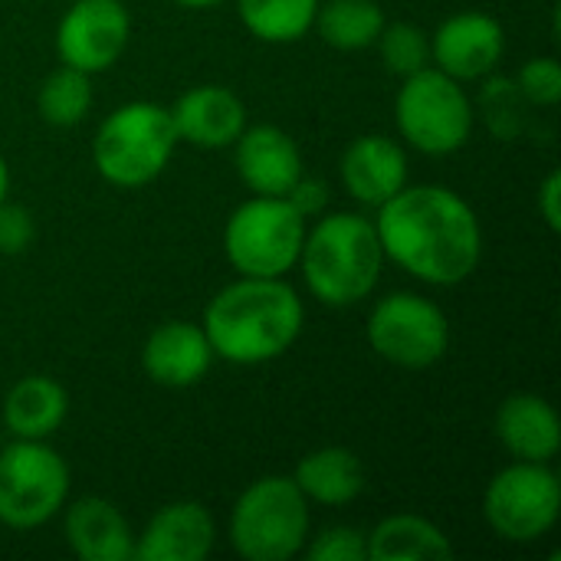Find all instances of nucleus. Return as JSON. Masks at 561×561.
<instances>
[{
    "mask_svg": "<svg viewBox=\"0 0 561 561\" xmlns=\"http://www.w3.org/2000/svg\"><path fill=\"white\" fill-rule=\"evenodd\" d=\"M375 230L385 260L431 286H457L470 279L483 256L477 210L457 191L440 184H404L378 207Z\"/></svg>",
    "mask_w": 561,
    "mask_h": 561,
    "instance_id": "obj_1",
    "label": "nucleus"
},
{
    "mask_svg": "<svg viewBox=\"0 0 561 561\" xmlns=\"http://www.w3.org/2000/svg\"><path fill=\"white\" fill-rule=\"evenodd\" d=\"M302 322V299L283 276H240L210 299L204 335L214 358L230 365H266L296 345Z\"/></svg>",
    "mask_w": 561,
    "mask_h": 561,
    "instance_id": "obj_2",
    "label": "nucleus"
},
{
    "mask_svg": "<svg viewBox=\"0 0 561 561\" xmlns=\"http://www.w3.org/2000/svg\"><path fill=\"white\" fill-rule=\"evenodd\" d=\"M309 293L335 309L368 299L385 270V250L375 220L362 214H325L306 230L299 253Z\"/></svg>",
    "mask_w": 561,
    "mask_h": 561,
    "instance_id": "obj_3",
    "label": "nucleus"
},
{
    "mask_svg": "<svg viewBox=\"0 0 561 561\" xmlns=\"http://www.w3.org/2000/svg\"><path fill=\"white\" fill-rule=\"evenodd\" d=\"M178 148L171 108L158 102H128L115 108L95 131L92 161L115 187H141L154 181Z\"/></svg>",
    "mask_w": 561,
    "mask_h": 561,
    "instance_id": "obj_4",
    "label": "nucleus"
},
{
    "mask_svg": "<svg viewBox=\"0 0 561 561\" xmlns=\"http://www.w3.org/2000/svg\"><path fill=\"white\" fill-rule=\"evenodd\" d=\"M309 539V500L293 477H260L230 513L233 552L247 561H289Z\"/></svg>",
    "mask_w": 561,
    "mask_h": 561,
    "instance_id": "obj_5",
    "label": "nucleus"
},
{
    "mask_svg": "<svg viewBox=\"0 0 561 561\" xmlns=\"http://www.w3.org/2000/svg\"><path fill=\"white\" fill-rule=\"evenodd\" d=\"M306 217L289 197H263L240 204L224 227V250L240 276H286L299 266Z\"/></svg>",
    "mask_w": 561,
    "mask_h": 561,
    "instance_id": "obj_6",
    "label": "nucleus"
},
{
    "mask_svg": "<svg viewBox=\"0 0 561 561\" xmlns=\"http://www.w3.org/2000/svg\"><path fill=\"white\" fill-rule=\"evenodd\" d=\"M394 122L404 141L424 154H454L470 141L473 105L457 79L437 66L408 76L394 99Z\"/></svg>",
    "mask_w": 561,
    "mask_h": 561,
    "instance_id": "obj_7",
    "label": "nucleus"
},
{
    "mask_svg": "<svg viewBox=\"0 0 561 561\" xmlns=\"http://www.w3.org/2000/svg\"><path fill=\"white\" fill-rule=\"evenodd\" d=\"M69 496V467L46 440H13L0 450V523L46 526Z\"/></svg>",
    "mask_w": 561,
    "mask_h": 561,
    "instance_id": "obj_8",
    "label": "nucleus"
},
{
    "mask_svg": "<svg viewBox=\"0 0 561 561\" xmlns=\"http://www.w3.org/2000/svg\"><path fill=\"white\" fill-rule=\"evenodd\" d=\"M490 529L516 546L539 542L556 529L561 516V483L549 463L516 460L500 470L483 496Z\"/></svg>",
    "mask_w": 561,
    "mask_h": 561,
    "instance_id": "obj_9",
    "label": "nucleus"
},
{
    "mask_svg": "<svg viewBox=\"0 0 561 561\" xmlns=\"http://www.w3.org/2000/svg\"><path fill=\"white\" fill-rule=\"evenodd\" d=\"M365 335L371 352L398 368H431L450 348V322L444 309L417 293L385 296L371 309Z\"/></svg>",
    "mask_w": 561,
    "mask_h": 561,
    "instance_id": "obj_10",
    "label": "nucleus"
},
{
    "mask_svg": "<svg viewBox=\"0 0 561 561\" xmlns=\"http://www.w3.org/2000/svg\"><path fill=\"white\" fill-rule=\"evenodd\" d=\"M128 33L131 16L122 0H76L56 26V53L62 66L95 76L125 53Z\"/></svg>",
    "mask_w": 561,
    "mask_h": 561,
    "instance_id": "obj_11",
    "label": "nucleus"
},
{
    "mask_svg": "<svg viewBox=\"0 0 561 561\" xmlns=\"http://www.w3.org/2000/svg\"><path fill=\"white\" fill-rule=\"evenodd\" d=\"M506 53V33L496 16L483 10H463L447 16L431 36V59L457 82L490 76Z\"/></svg>",
    "mask_w": 561,
    "mask_h": 561,
    "instance_id": "obj_12",
    "label": "nucleus"
},
{
    "mask_svg": "<svg viewBox=\"0 0 561 561\" xmlns=\"http://www.w3.org/2000/svg\"><path fill=\"white\" fill-rule=\"evenodd\" d=\"M233 161L240 181L263 197H286L302 178V154L296 141L276 125L243 128L233 141Z\"/></svg>",
    "mask_w": 561,
    "mask_h": 561,
    "instance_id": "obj_13",
    "label": "nucleus"
},
{
    "mask_svg": "<svg viewBox=\"0 0 561 561\" xmlns=\"http://www.w3.org/2000/svg\"><path fill=\"white\" fill-rule=\"evenodd\" d=\"M171 122L178 141L214 151L240 138V131L247 128V105L227 85H194L174 102Z\"/></svg>",
    "mask_w": 561,
    "mask_h": 561,
    "instance_id": "obj_14",
    "label": "nucleus"
},
{
    "mask_svg": "<svg viewBox=\"0 0 561 561\" xmlns=\"http://www.w3.org/2000/svg\"><path fill=\"white\" fill-rule=\"evenodd\" d=\"M217 526L201 503H171L151 516L141 539H135V559L141 561H204L214 549Z\"/></svg>",
    "mask_w": 561,
    "mask_h": 561,
    "instance_id": "obj_15",
    "label": "nucleus"
},
{
    "mask_svg": "<svg viewBox=\"0 0 561 561\" xmlns=\"http://www.w3.org/2000/svg\"><path fill=\"white\" fill-rule=\"evenodd\" d=\"M141 365L148 378L161 388H191L210 371L214 348L204 335V325L174 319L148 335L141 348Z\"/></svg>",
    "mask_w": 561,
    "mask_h": 561,
    "instance_id": "obj_16",
    "label": "nucleus"
},
{
    "mask_svg": "<svg viewBox=\"0 0 561 561\" xmlns=\"http://www.w3.org/2000/svg\"><path fill=\"white\" fill-rule=\"evenodd\" d=\"M345 191L371 207H381L408 184V154L385 135H362L342 154Z\"/></svg>",
    "mask_w": 561,
    "mask_h": 561,
    "instance_id": "obj_17",
    "label": "nucleus"
},
{
    "mask_svg": "<svg viewBox=\"0 0 561 561\" xmlns=\"http://www.w3.org/2000/svg\"><path fill=\"white\" fill-rule=\"evenodd\" d=\"M66 542L82 561L135 559V533L122 510L102 496H85L66 510Z\"/></svg>",
    "mask_w": 561,
    "mask_h": 561,
    "instance_id": "obj_18",
    "label": "nucleus"
},
{
    "mask_svg": "<svg viewBox=\"0 0 561 561\" xmlns=\"http://www.w3.org/2000/svg\"><path fill=\"white\" fill-rule=\"evenodd\" d=\"M496 437L516 460L549 463L561 450V421L546 398L513 394L496 411Z\"/></svg>",
    "mask_w": 561,
    "mask_h": 561,
    "instance_id": "obj_19",
    "label": "nucleus"
},
{
    "mask_svg": "<svg viewBox=\"0 0 561 561\" xmlns=\"http://www.w3.org/2000/svg\"><path fill=\"white\" fill-rule=\"evenodd\" d=\"M69 414V394L46 375L20 378L3 398V427L16 440H46Z\"/></svg>",
    "mask_w": 561,
    "mask_h": 561,
    "instance_id": "obj_20",
    "label": "nucleus"
},
{
    "mask_svg": "<svg viewBox=\"0 0 561 561\" xmlns=\"http://www.w3.org/2000/svg\"><path fill=\"white\" fill-rule=\"evenodd\" d=\"M296 486L309 503L319 506H345L365 490V467L348 447H322L299 460L293 473Z\"/></svg>",
    "mask_w": 561,
    "mask_h": 561,
    "instance_id": "obj_21",
    "label": "nucleus"
},
{
    "mask_svg": "<svg viewBox=\"0 0 561 561\" xmlns=\"http://www.w3.org/2000/svg\"><path fill=\"white\" fill-rule=\"evenodd\" d=\"M365 542L371 561H444L454 556V546L444 529L414 513L381 519L365 536Z\"/></svg>",
    "mask_w": 561,
    "mask_h": 561,
    "instance_id": "obj_22",
    "label": "nucleus"
},
{
    "mask_svg": "<svg viewBox=\"0 0 561 561\" xmlns=\"http://www.w3.org/2000/svg\"><path fill=\"white\" fill-rule=\"evenodd\" d=\"M312 26H319L322 39L335 49H368L385 30V10L378 0H325Z\"/></svg>",
    "mask_w": 561,
    "mask_h": 561,
    "instance_id": "obj_23",
    "label": "nucleus"
},
{
    "mask_svg": "<svg viewBox=\"0 0 561 561\" xmlns=\"http://www.w3.org/2000/svg\"><path fill=\"white\" fill-rule=\"evenodd\" d=\"M322 0H237L243 26L263 43H296L316 23Z\"/></svg>",
    "mask_w": 561,
    "mask_h": 561,
    "instance_id": "obj_24",
    "label": "nucleus"
},
{
    "mask_svg": "<svg viewBox=\"0 0 561 561\" xmlns=\"http://www.w3.org/2000/svg\"><path fill=\"white\" fill-rule=\"evenodd\" d=\"M39 115L56 125V128H72L85 118V112L92 108V82L85 72L72 69V66H59L56 72H49L39 85L36 95Z\"/></svg>",
    "mask_w": 561,
    "mask_h": 561,
    "instance_id": "obj_25",
    "label": "nucleus"
},
{
    "mask_svg": "<svg viewBox=\"0 0 561 561\" xmlns=\"http://www.w3.org/2000/svg\"><path fill=\"white\" fill-rule=\"evenodd\" d=\"M378 49H381L388 72L401 79L421 72L431 62V39L417 23H391V26L385 23L378 36Z\"/></svg>",
    "mask_w": 561,
    "mask_h": 561,
    "instance_id": "obj_26",
    "label": "nucleus"
},
{
    "mask_svg": "<svg viewBox=\"0 0 561 561\" xmlns=\"http://www.w3.org/2000/svg\"><path fill=\"white\" fill-rule=\"evenodd\" d=\"M519 95L536 105H559L561 66L556 56H536L519 69Z\"/></svg>",
    "mask_w": 561,
    "mask_h": 561,
    "instance_id": "obj_27",
    "label": "nucleus"
},
{
    "mask_svg": "<svg viewBox=\"0 0 561 561\" xmlns=\"http://www.w3.org/2000/svg\"><path fill=\"white\" fill-rule=\"evenodd\" d=\"M306 556L312 561H368V542L352 526H332L312 539Z\"/></svg>",
    "mask_w": 561,
    "mask_h": 561,
    "instance_id": "obj_28",
    "label": "nucleus"
},
{
    "mask_svg": "<svg viewBox=\"0 0 561 561\" xmlns=\"http://www.w3.org/2000/svg\"><path fill=\"white\" fill-rule=\"evenodd\" d=\"M33 214L20 204L0 201V253L3 256H16L33 243Z\"/></svg>",
    "mask_w": 561,
    "mask_h": 561,
    "instance_id": "obj_29",
    "label": "nucleus"
},
{
    "mask_svg": "<svg viewBox=\"0 0 561 561\" xmlns=\"http://www.w3.org/2000/svg\"><path fill=\"white\" fill-rule=\"evenodd\" d=\"M286 197H289V204H293L302 217H316V214H322L325 204H329V191H325L319 181H309L306 174L293 184V191H289Z\"/></svg>",
    "mask_w": 561,
    "mask_h": 561,
    "instance_id": "obj_30",
    "label": "nucleus"
},
{
    "mask_svg": "<svg viewBox=\"0 0 561 561\" xmlns=\"http://www.w3.org/2000/svg\"><path fill=\"white\" fill-rule=\"evenodd\" d=\"M539 214L549 224V230H561V174L549 171V178L539 187Z\"/></svg>",
    "mask_w": 561,
    "mask_h": 561,
    "instance_id": "obj_31",
    "label": "nucleus"
},
{
    "mask_svg": "<svg viewBox=\"0 0 561 561\" xmlns=\"http://www.w3.org/2000/svg\"><path fill=\"white\" fill-rule=\"evenodd\" d=\"M7 191H10V168H7V161L0 158V201H7Z\"/></svg>",
    "mask_w": 561,
    "mask_h": 561,
    "instance_id": "obj_32",
    "label": "nucleus"
},
{
    "mask_svg": "<svg viewBox=\"0 0 561 561\" xmlns=\"http://www.w3.org/2000/svg\"><path fill=\"white\" fill-rule=\"evenodd\" d=\"M178 3H184V7H194V10H201V7H214V3H220V0H178Z\"/></svg>",
    "mask_w": 561,
    "mask_h": 561,
    "instance_id": "obj_33",
    "label": "nucleus"
}]
</instances>
